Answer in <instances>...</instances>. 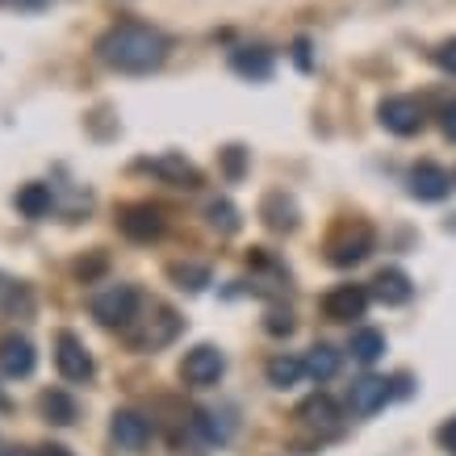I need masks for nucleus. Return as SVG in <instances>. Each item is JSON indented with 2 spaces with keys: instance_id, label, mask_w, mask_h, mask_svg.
<instances>
[{
  "instance_id": "16",
  "label": "nucleus",
  "mask_w": 456,
  "mask_h": 456,
  "mask_svg": "<svg viewBox=\"0 0 456 456\" xmlns=\"http://www.w3.org/2000/svg\"><path fill=\"white\" fill-rule=\"evenodd\" d=\"M38 411H42V419L55 423V428H71V423L80 419V406H76V398H71L68 389H42Z\"/></svg>"
},
{
  "instance_id": "6",
  "label": "nucleus",
  "mask_w": 456,
  "mask_h": 456,
  "mask_svg": "<svg viewBox=\"0 0 456 456\" xmlns=\"http://www.w3.org/2000/svg\"><path fill=\"white\" fill-rule=\"evenodd\" d=\"M55 364H59V373H63V381H88V377L97 373V364L88 356L84 339L71 331L55 335Z\"/></svg>"
},
{
  "instance_id": "26",
  "label": "nucleus",
  "mask_w": 456,
  "mask_h": 456,
  "mask_svg": "<svg viewBox=\"0 0 456 456\" xmlns=\"http://www.w3.org/2000/svg\"><path fill=\"white\" fill-rule=\"evenodd\" d=\"M206 218H209V226H214V231H222V235H235V231H239V209L231 206V201H209Z\"/></svg>"
},
{
  "instance_id": "8",
  "label": "nucleus",
  "mask_w": 456,
  "mask_h": 456,
  "mask_svg": "<svg viewBox=\"0 0 456 456\" xmlns=\"http://www.w3.org/2000/svg\"><path fill=\"white\" fill-rule=\"evenodd\" d=\"M369 310V289L364 285H339L322 297V314L331 322H352V318H364Z\"/></svg>"
},
{
  "instance_id": "15",
  "label": "nucleus",
  "mask_w": 456,
  "mask_h": 456,
  "mask_svg": "<svg viewBox=\"0 0 456 456\" xmlns=\"http://www.w3.org/2000/svg\"><path fill=\"white\" fill-rule=\"evenodd\" d=\"M260 218L268 231H277V235H289L297 231V206H293V197L285 193H268L260 201Z\"/></svg>"
},
{
  "instance_id": "32",
  "label": "nucleus",
  "mask_w": 456,
  "mask_h": 456,
  "mask_svg": "<svg viewBox=\"0 0 456 456\" xmlns=\"http://www.w3.org/2000/svg\"><path fill=\"white\" fill-rule=\"evenodd\" d=\"M444 134L456 142V105H448V110H444Z\"/></svg>"
},
{
  "instance_id": "31",
  "label": "nucleus",
  "mask_w": 456,
  "mask_h": 456,
  "mask_svg": "<svg viewBox=\"0 0 456 456\" xmlns=\"http://www.w3.org/2000/svg\"><path fill=\"white\" fill-rule=\"evenodd\" d=\"M440 444H444V452L456 456V419H448V423L440 428Z\"/></svg>"
},
{
  "instance_id": "3",
  "label": "nucleus",
  "mask_w": 456,
  "mask_h": 456,
  "mask_svg": "<svg viewBox=\"0 0 456 456\" xmlns=\"http://www.w3.org/2000/svg\"><path fill=\"white\" fill-rule=\"evenodd\" d=\"M93 318H97L101 327H130L134 314H139V293L130 289V285H110V289H101L93 302H88Z\"/></svg>"
},
{
  "instance_id": "36",
  "label": "nucleus",
  "mask_w": 456,
  "mask_h": 456,
  "mask_svg": "<svg viewBox=\"0 0 456 456\" xmlns=\"http://www.w3.org/2000/svg\"><path fill=\"white\" fill-rule=\"evenodd\" d=\"M13 4H29V9H42V0H13Z\"/></svg>"
},
{
  "instance_id": "23",
  "label": "nucleus",
  "mask_w": 456,
  "mask_h": 456,
  "mask_svg": "<svg viewBox=\"0 0 456 456\" xmlns=\"http://www.w3.org/2000/svg\"><path fill=\"white\" fill-rule=\"evenodd\" d=\"M335 373H339V352H335V347L314 344L305 352V377H314L318 386H322V381H331Z\"/></svg>"
},
{
  "instance_id": "12",
  "label": "nucleus",
  "mask_w": 456,
  "mask_h": 456,
  "mask_svg": "<svg viewBox=\"0 0 456 456\" xmlns=\"http://www.w3.org/2000/svg\"><path fill=\"white\" fill-rule=\"evenodd\" d=\"M448 189H452V176L440 164L423 159V164L411 167V197H419V201H444Z\"/></svg>"
},
{
  "instance_id": "22",
  "label": "nucleus",
  "mask_w": 456,
  "mask_h": 456,
  "mask_svg": "<svg viewBox=\"0 0 456 456\" xmlns=\"http://www.w3.org/2000/svg\"><path fill=\"white\" fill-rule=\"evenodd\" d=\"M193 428H197V436L209 444H226L235 436V423L226 415H218V411H193Z\"/></svg>"
},
{
  "instance_id": "5",
  "label": "nucleus",
  "mask_w": 456,
  "mask_h": 456,
  "mask_svg": "<svg viewBox=\"0 0 456 456\" xmlns=\"http://www.w3.org/2000/svg\"><path fill=\"white\" fill-rule=\"evenodd\" d=\"M226 373V356L222 347L214 344H197L193 352H184V364H180V377L189 381L193 389H206V386H218V377Z\"/></svg>"
},
{
  "instance_id": "29",
  "label": "nucleus",
  "mask_w": 456,
  "mask_h": 456,
  "mask_svg": "<svg viewBox=\"0 0 456 456\" xmlns=\"http://www.w3.org/2000/svg\"><path fill=\"white\" fill-rule=\"evenodd\" d=\"M101 273H105V256H93V260H80V264H76V277H80L84 285H88L93 277H101Z\"/></svg>"
},
{
  "instance_id": "18",
  "label": "nucleus",
  "mask_w": 456,
  "mask_h": 456,
  "mask_svg": "<svg viewBox=\"0 0 456 456\" xmlns=\"http://www.w3.org/2000/svg\"><path fill=\"white\" fill-rule=\"evenodd\" d=\"M17 209H21V218H46L51 214V206H55V197H51V184H21L17 189Z\"/></svg>"
},
{
  "instance_id": "10",
  "label": "nucleus",
  "mask_w": 456,
  "mask_h": 456,
  "mask_svg": "<svg viewBox=\"0 0 456 456\" xmlns=\"http://www.w3.org/2000/svg\"><path fill=\"white\" fill-rule=\"evenodd\" d=\"M389 398H394V381H386V377H360V381H352L347 406H352V415H377Z\"/></svg>"
},
{
  "instance_id": "37",
  "label": "nucleus",
  "mask_w": 456,
  "mask_h": 456,
  "mask_svg": "<svg viewBox=\"0 0 456 456\" xmlns=\"http://www.w3.org/2000/svg\"><path fill=\"white\" fill-rule=\"evenodd\" d=\"M4 456H38V452H26V448H13V452H4Z\"/></svg>"
},
{
  "instance_id": "4",
  "label": "nucleus",
  "mask_w": 456,
  "mask_h": 456,
  "mask_svg": "<svg viewBox=\"0 0 456 456\" xmlns=\"http://www.w3.org/2000/svg\"><path fill=\"white\" fill-rule=\"evenodd\" d=\"M377 122L386 126L389 134H398V139H411V134H419L423 130V105H419L415 97H386L381 105H377Z\"/></svg>"
},
{
  "instance_id": "11",
  "label": "nucleus",
  "mask_w": 456,
  "mask_h": 456,
  "mask_svg": "<svg viewBox=\"0 0 456 456\" xmlns=\"http://www.w3.org/2000/svg\"><path fill=\"white\" fill-rule=\"evenodd\" d=\"M38 364V352L29 344L26 335H4L0 339V377H29Z\"/></svg>"
},
{
  "instance_id": "33",
  "label": "nucleus",
  "mask_w": 456,
  "mask_h": 456,
  "mask_svg": "<svg viewBox=\"0 0 456 456\" xmlns=\"http://www.w3.org/2000/svg\"><path fill=\"white\" fill-rule=\"evenodd\" d=\"M38 456H71L68 448H59V444H46V448H38Z\"/></svg>"
},
{
  "instance_id": "13",
  "label": "nucleus",
  "mask_w": 456,
  "mask_h": 456,
  "mask_svg": "<svg viewBox=\"0 0 456 456\" xmlns=\"http://www.w3.org/2000/svg\"><path fill=\"white\" fill-rule=\"evenodd\" d=\"M180 327H184V318H180L176 310H167V305H159V310H155V318L147 322V331L134 335L130 344L139 347V352H155V347L172 344V339L180 335Z\"/></svg>"
},
{
  "instance_id": "21",
  "label": "nucleus",
  "mask_w": 456,
  "mask_h": 456,
  "mask_svg": "<svg viewBox=\"0 0 456 456\" xmlns=\"http://www.w3.org/2000/svg\"><path fill=\"white\" fill-rule=\"evenodd\" d=\"M347 352H352V356H356L360 364H377V360L386 356V335L377 331V327H360V331L352 335Z\"/></svg>"
},
{
  "instance_id": "19",
  "label": "nucleus",
  "mask_w": 456,
  "mask_h": 456,
  "mask_svg": "<svg viewBox=\"0 0 456 456\" xmlns=\"http://www.w3.org/2000/svg\"><path fill=\"white\" fill-rule=\"evenodd\" d=\"M147 167L167 180H176V184H184V189H197V184H201V172H197L184 155H159V159H147Z\"/></svg>"
},
{
  "instance_id": "27",
  "label": "nucleus",
  "mask_w": 456,
  "mask_h": 456,
  "mask_svg": "<svg viewBox=\"0 0 456 456\" xmlns=\"http://www.w3.org/2000/svg\"><path fill=\"white\" fill-rule=\"evenodd\" d=\"M222 167H226V176H231V180H239L243 172H248V151H243V147H226Z\"/></svg>"
},
{
  "instance_id": "35",
  "label": "nucleus",
  "mask_w": 456,
  "mask_h": 456,
  "mask_svg": "<svg viewBox=\"0 0 456 456\" xmlns=\"http://www.w3.org/2000/svg\"><path fill=\"white\" fill-rule=\"evenodd\" d=\"M9 411H13V398H9V394L0 389V415H9Z\"/></svg>"
},
{
  "instance_id": "14",
  "label": "nucleus",
  "mask_w": 456,
  "mask_h": 456,
  "mask_svg": "<svg viewBox=\"0 0 456 456\" xmlns=\"http://www.w3.org/2000/svg\"><path fill=\"white\" fill-rule=\"evenodd\" d=\"M373 297L381 305H406L415 297V285H411V277L402 268H381L373 281Z\"/></svg>"
},
{
  "instance_id": "17",
  "label": "nucleus",
  "mask_w": 456,
  "mask_h": 456,
  "mask_svg": "<svg viewBox=\"0 0 456 456\" xmlns=\"http://www.w3.org/2000/svg\"><path fill=\"white\" fill-rule=\"evenodd\" d=\"M231 68L243 80H268L273 76V51H264V46H239V51H231Z\"/></svg>"
},
{
  "instance_id": "25",
  "label": "nucleus",
  "mask_w": 456,
  "mask_h": 456,
  "mask_svg": "<svg viewBox=\"0 0 456 456\" xmlns=\"http://www.w3.org/2000/svg\"><path fill=\"white\" fill-rule=\"evenodd\" d=\"M167 277L176 281L180 289H206L209 285V268L206 264H172V268H167Z\"/></svg>"
},
{
  "instance_id": "34",
  "label": "nucleus",
  "mask_w": 456,
  "mask_h": 456,
  "mask_svg": "<svg viewBox=\"0 0 456 456\" xmlns=\"http://www.w3.org/2000/svg\"><path fill=\"white\" fill-rule=\"evenodd\" d=\"M17 289V285H13V281H9V277H4V273H0V302H4V297H9V293H13Z\"/></svg>"
},
{
  "instance_id": "7",
  "label": "nucleus",
  "mask_w": 456,
  "mask_h": 456,
  "mask_svg": "<svg viewBox=\"0 0 456 456\" xmlns=\"http://www.w3.org/2000/svg\"><path fill=\"white\" fill-rule=\"evenodd\" d=\"M118 226H122V235L130 243H155L164 235V214L155 206H126L118 214Z\"/></svg>"
},
{
  "instance_id": "24",
  "label": "nucleus",
  "mask_w": 456,
  "mask_h": 456,
  "mask_svg": "<svg viewBox=\"0 0 456 456\" xmlns=\"http://www.w3.org/2000/svg\"><path fill=\"white\" fill-rule=\"evenodd\" d=\"M268 386H277V389H289V386H297L302 381V373H305V360H297V356H273L268 360Z\"/></svg>"
},
{
  "instance_id": "2",
  "label": "nucleus",
  "mask_w": 456,
  "mask_h": 456,
  "mask_svg": "<svg viewBox=\"0 0 456 456\" xmlns=\"http://www.w3.org/2000/svg\"><path fill=\"white\" fill-rule=\"evenodd\" d=\"M373 243H377V235H373L369 222H344V226L327 239V264L352 268V264H360L369 251H373Z\"/></svg>"
},
{
  "instance_id": "20",
  "label": "nucleus",
  "mask_w": 456,
  "mask_h": 456,
  "mask_svg": "<svg viewBox=\"0 0 456 456\" xmlns=\"http://www.w3.org/2000/svg\"><path fill=\"white\" fill-rule=\"evenodd\" d=\"M297 419H302L305 428H327L331 431L335 423H339V411H335V402L327 398V394H314V398H305L302 406H297Z\"/></svg>"
},
{
  "instance_id": "9",
  "label": "nucleus",
  "mask_w": 456,
  "mask_h": 456,
  "mask_svg": "<svg viewBox=\"0 0 456 456\" xmlns=\"http://www.w3.org/2000/svg\"><path fill=\"white\" fill-rule=\"evenodd\" d=\"M110 436L122 452H142V448L151 444V419L134 415V411H118V415L110 419Z\"/></svg>"
},
{
  "instance_id": "30",
  "label": "nucleus",
  "mask_w": 456,
  "mask_h": 456,
  "mask_svg": "<svg viewBox=\"0 0 456 456\" xmlns=\"http://www.w3.org/2000/svg\"><path fill=\"white\" fill-rule=\"evenodd\" d=\"M436 63H440L444 71H452V76H456V38H448V42H440V46H436Z\"/></svg>"
},
{
  "instance_id": "28",
  "label": "nucleus",
  "mask_w": 456,
  "mask_h": 456,
  "mask_svg": "<svg viewBox=\"0 0 456 456\" xmlns=\"http://www.w3.org/2000/svg\"><path fill=\"white\" fill-rule=\"evenodd\" d=\"M264 331H268V335H289L293 331V314H289V310H268V318H264Z\"/></svg>"
},
{
  "instance_id": "1",
  "label": "nucleus",
  "mask_w": 456,
  "mask_h": 456,
  "mask_svg": "<svg viewBox=\"0 0 456 456\" xmlns=\"http://www.w3.org/2000/svg\"><path fill=\"white\" fill-rule=\"evenodd\" d=\"M97 59L126 76H147L167 59V42L159 29L142 26V21H122L97 38Z\"/></svg>"
}]
</instances>
